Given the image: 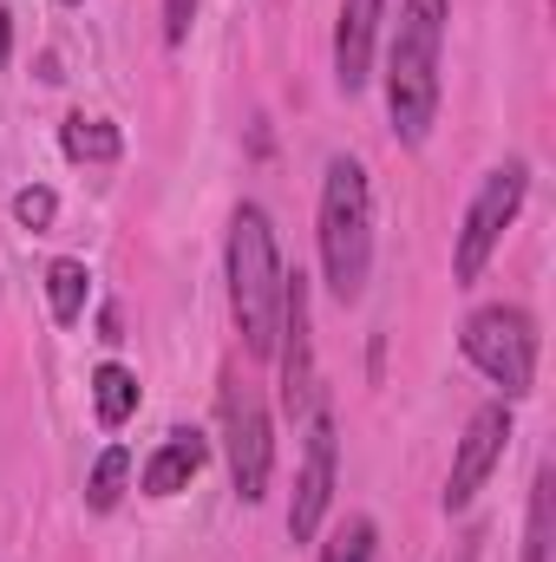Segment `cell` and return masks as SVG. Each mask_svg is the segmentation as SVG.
<instances>
[{
	"mask_svg": "<svg viewBox=\"0 0 556 562\" xmlns=\"http://www.w3.org/2000/svg\"><path fill=\"white\" fill-rule=\"evenodd\" d=\"M438 46H445V0H407L393 20L387 53V112L400 144H425L438 119Z\"/></svg>",
	"mask_w": 556,
	"mask_h": 562,
	"instance_id": "1",
	"label": "cell"
},
{
	"mask_svg": "<svg viewBox=\"0 0 556 562\" xmlns=\"http://www.w3.org/2000/svg\"><path fill=\"white\" fill-rule=\"evenodd\" d=\"M321 269H327L334 301H360L367 269H374V196L354 157H334L321 183Z\"/></svg>",
	"mask_w": 556,
	"mask_h": 562,
	"instance_id": "2",
	"label": "cell"
},
{
	"mask_svg": "<svg viewBox=\"0 0 556 562\" xmlns=\"http://www.w3.org/2000/svg\"><path fill=\"white\" fill-rule=\"evenodd\" d=\"M230 307H236L243 347L256 360H269L281 321V262H276V229L256 203H243L236 223H230Z\"/></svg>",
	"mask_w": 556,
	"mask_h": 562,
	"instance_id": "3",
	"label": "cell"
},
{
	"mask_svg": "<svg viewBox=\"0 0 556 562\" xmlns=\"http://www.w3.org/2000/svg\"><path fill=\"white\" fill-rule=\"evenodd\" d=\"M465 360L491 380V386H504V400H524L531 393V380H537V327H531V314L524 307H478L471 321H465Z\"/></svg>",
	"mask_w": 556,
	"mask_h": 562,
	"instance_id": "4",
	"label": "cell"
},
{
	"mask_svg": "<svg viewBox=\"0 0 556 562\" xmlns=\"http://www.w3.org/2000/svg\"><path fill=\"white\" fill-rule=\"evenodd\" d=\"M524 190H531V170L524 164H498L491 177H485V190L471 196V216H465V229H458V281H478L485 276V262H491V249L504 243V229H511V216L524 210Z\"/></svg>",
	"mask_w": 556,
	"mask_h": 562,
	"instance_id": "5",
	"label": "cell"
},
{
	"mask_svg": "<svg viewBox=\"0 0 556 562\" xmlns=\"http://www.w3.org/2000/svg\"><path fill=\"white\" fill-rule=\"evenodd\" d=\"M327 497H334V419L321 406H308V451H301L294 504H288V537L294 543H314V530L327 517Z\"/></svg>",
	"mask_w": 556,
	"mask_h": 562,
	"instance_id": "6",
	"label": "cell"
},
{
	"mask_svg": "<svg viewBox=\"0 0 556 562\" xmlns=\"http://www.w3.org/2000/svg\"><path fill=\"white\" fill-rule=\"evenodd\" d=\"M269 464H276L269 413H263V400L243 386V393H230V477H236V497H243V504H263V497H269Z\"/></svg>",
	"mask_w": 556,
	"mask_h": 562,
	"instance_id": "7",
	"label": "cell"
},
{
	"mask_svg": "<svg viewBox=\"0 0 556 562\" xmlns=\"http://www.w3.org/2000/svg\"><path fill=\"white\" fill-rule=\"evenodd\" d=\"M504 445H511V406L504 400L485 406V413H471L465 438H458V458H452V477H445V510H465L485 491V477L498 471Z\"/></svg>",
	"mask_w": 556,
	"mask_h": 562,
	"instance_id": "8",
	"label": "cell"
},
{
	"mask_svg": "<svg viewBox=\"0 0 556 562\" xmlns=\"http://www.w3.org/2000/svg\"><path fill=\"white\" fill-rule=\"evenodd\" d=\"M281 406L288 413H308L314 406V353H308V276H281Z\"/></svg>",
	"mask_w": 556,
	"mask_h": 562,
	"instance_id": "9",
	"label": "cell"
},
{
	"mask_svg": "<svg viewBox=\"0 0 556 562\" xmlns=\"http://www.w3.org/2000/svg\"><path fill=\"white\" fill-rule=\"evenodd\" d=\"M374 33H380V0H341V26H334V79H341V92L367 86Z\"/></svg>",
	"mask_w": 556,
	"mask_h": 562,
	"instance_id": "10",
	"label": "cell"
},
{
	"mask_svg": "<svg viewBox=\"0 0 556 562\" xmlns=\"http://www.w3.org/2000/svg\"><path fill=\"white\" fill-rule=\"evenodd\" d=\"M197 471H203V438H197V431H170V438L151 451V464H144V491H151V497H177Z\"/></svg>",
	"mask_w": 556,
	"mask_h": 562,
	"instance_id": "11",
	"label": "cell"
},
{
	"mask_svg": "<svg viewBox=\"0 0 556 562\" xmlns=\"http://www.w3.org/2000/svg\"><path fill=\"white\" fill-rule=\"evenodd\" d=\"M59 144H66V157H79V164H112V157L125 150L119 125H105V119H66Z\"/></svg>",
	"mask_w": 556,
	"mask_h": 562,
	"instance_id": "12",
	"label": "cell"
},
{
	"mask_svg": "<svg viewBox=\"0 0 556 562\" xmlns=\"http://www.w3.org/2000/svg\"><path fill=\"white\" fill-rule=\"evenodd\" d=\"M92 406H99V425H125L138 413V380L125 367H99L92 373Z\"/></svg>",
	"mask_w": 556,
	"mask_h": 562,
	"instance_id": "13",
	"label": "cell"
},
{
	"mask_svg": "<svg viewBox=\"0 0 556 562\" xmlns=\"http://www.w3.org/2000/svg\"><path fill=\"white\" fill-rule=\"evenodd\" d=\"M86 262H53L46 269V301H53V321L59 327H73L79 314H86Z\"/></svg>",
	"mask_w": 556,
	"mask_h": 562,
	"instance_id": "14",
	"label": "cell"
},
{
	"mask_svg": "<svg viewBox=\"0 0 556 562\" xmlns=\"http://www.w3.org/2000/svg\"><path fill=\"white\" fill-rule=\"evenodd\" d=\"M125 477H132V451L125 445H112L99 464H92V484H86V504L92 510H112L119 497H125Z\"/></svg>",
	"mask_w": 556,
	"mask_h": 562,
	"instance_id": "15",
	"label": "cell"
},
{
	"mask_svg": "<svg viewBox=\"0 0 556 562\" xmlns=\"http://www.w3.org/2000/svg\"><path fill=\"white\" fill-rule=\"evenodd\" d=\"M524 562H551V471L531 484V530H524Z\"/></svg>",
	"mask_w": 556,
	"mask_h": 562,
	"instance_id": "16",
	"label": "cell"
},
{
	"mask_svg": "<svg viewBox=\"0 0 556 562\" xmlns=\"http://www.w3.org/2000/svg\"><path fill=\"white\" fill-rule=\"evenodd\" d=\"M321 562H374V524L367 517H347L334 530V543L321 550Z\"/></svg>",
	"mask_w": 556,
	"mask_h": 562,
	"instance_id": "17",
	"label": "cell"
},
{
	"mask_svg": "<svg viewBox=\"0 0 556 562\" xmlns=\"http://www.w3.org/2000/svg\"><path fill=\"white\" fill-rule=\"evenodd\" d=\"M13 216H20L26 229H53V216H59V196H53L46 183H26V190L13 196Z\"/></svg>",
	"mask_w": 556,
	"mask_h": 562,
	"instance_id": "18",
	"label": "cell"
},
{
	"mask_svg": "<svg viewBox=\"0 0 556 562\" xmlns=\"http://www.w3.org/2000/svg\"><path fill=\"white\" fill-rule=\"evenodd\" d=\"M190 20H197V0H164V40L170 46L190 40Z\"/></svg>",
	"mask_w": 556,
	"mask_h": 562,
	"instance_id": "19",
	"label": "cell"
},
{
	"mask_svg": "<svg viewBox=\"0 0 556 562\" xmlns=\"http://www.w3.org/2000/svg\"><path fill=\"white\" fill-rule=\"evenodd\" d=\"M7 53H13V20H7V7H0V66H7Z\"/></svg>",
	"mask_w": 556,
	"mask_h": 562,
	"instance_id": "20",
	"label": "cell"
}]
</instances>
